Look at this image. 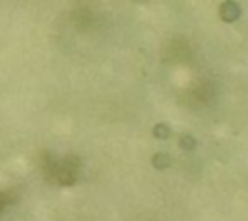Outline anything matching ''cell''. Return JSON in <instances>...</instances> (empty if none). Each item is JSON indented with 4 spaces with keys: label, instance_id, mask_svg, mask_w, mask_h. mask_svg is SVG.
I'll return each mask as SVG.
<instances>
[{
    "label": "cell",
    "instance_id": "6da1fadb",
    "mask_svg": "<svg viewBox=\"0 0 248 221\" xmlns=\"http://www.w3.org/2000/svg\"><path fill=\"white\" fill-rule=\"evenodd\" d=\"M6 205H8V196H6L4 192H0V211H2Z\"/></svg>",
    "mask_w": 248,
    "mask_h": 221
}]
</instances>
